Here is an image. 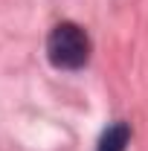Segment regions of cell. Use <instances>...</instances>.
<instances>
[{"instance_id": "1", "label": "cell", "mask_w": 148, "mask_h": 151, "mask_svg": "<svg viewBox=\"0 0 148 151\" xmlns=\"http://www.w3.org/2000/svg\"><path fill=\"white\" fill-rule=\"evenodd\" d=\"M47 58L58 70L84 67L87 58H90V38H87V32L78 23H70V20L55 23L50 38H47Z\"/></svg>"}, {"instance_id": "2", "label": "cell", "mask_w": 148, "mask_h": 151, "mask_svg": "<svg viewBox=\"0 0 148 151\" xmlns=\"http://www.w3.org/2000/svg\"><path fill=\"white\" fill-rule=\"evenodd\" d=\"M128 142H131V128L125 122H116V125H111L108 131L102 134L96 151H125Z\"/></svg>"}]
</instances>
